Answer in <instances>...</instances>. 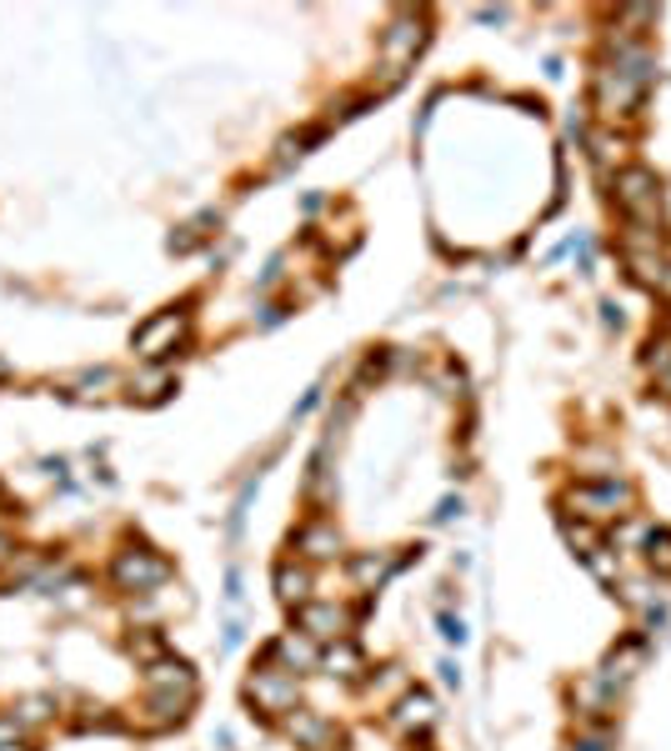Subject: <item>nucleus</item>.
I'll return each instance as SVG.
<instances>
[{
    "instance_id": "1",
    "label": "nucleus",
    "mask_w": 671,
    "mask_h": 751,
    "mask_svg": "<svg viewBox=\"0 0 671 751\" xmlns=\"http://www.w3.org/2000/svg\"><path fill=\"white\" fill-rule=\"evenodd\" d=\"M611 191H617V206H621V216L632 220V226H657V216H661V181H657V170H646V166L617 170Z\"/></svg>"
},
{
    "instance_id": "2",
    "label": "nucleus",
    "mask_w": 671,
    "mask_h": 751,
    "mask_svg": "<svg viewBox=\"0 0 671 751\" xmlns=\"http://www.w3.org/2000/svg\"><path fill=\"white\" fill-rule=\"evenodd\" d=\"M245 701L256 707L261 716H291L301 701V687L296 676L281 672V666H271V661H261L256 672H251V682H245Z\"/></svg>"
},
{
    "instance_id": "3",
    "label": "nucleus",
    "mask_w": 671,
    "mask_h": 751,
    "mask_svg": "<svg viewBox=\"0 0 671 751\" xmlns=\"http://www.w3.org/2000/svg\"><path fill=\"white\" fill-rule=\"evenodd\" d=\"M186 336H191V311L186 306H166V311H155L136 331V356L141 361H166L176 346H186Z\"/></svg>"
},
{
    "instance_id": "4",
    "label": "nucleus",
    "mask_w": 671,
    "mask_h": 751,
    "mask_svg": "<svg viewBox=\"0 0 671 751\" xmlns=\"http://www.w3.org/2000/svg\"><path fill=\"white\" fill-rule=\"evenodd\" d=\"M111 582H116L121 591H151V586L170 582V561L155 557L151 546H126V551H116V561H111Z\"/></svg>"
},
{
    "instance_id": "5",
    "label": "nucleus",
    "mask_w": 671,
    "mask_h": 751,
    "mask_svg": "<svg viewBox=\"0 0 671 751\" xmlns=\"http://www.w3.org/2000/svg\"><path fill=\"white\" fill-rule=\"evenodd\" d=\"M567 501L577 506V517H581V521L602 526V521L626 517V506H632L636 496H632V486H626V481H592V486H571Z\"/></svg>"
},
{
    "instance_id": "6",
    "label": "nucleus",
    "mask_w": 671,
    "mask_h": 751,
    "mask_svg": "<svg viewBox=\"0 0 671 751\" xmlns=\"http://www.w3.org/2000/svg\"><path fill=\"white\" fill-rule=\"evenodd\" d=\"M296 632L306 636V641L331 647V641H346L351 616L341 607H331V601H306V607H296Z\"/></svg>"
},
{
    "instance_id": "7",
    "label": "nucleus",
    "mask_w": 671,
    "mask_h": 751,
    "mask_svg": "<svg viewBox=\"0 0 671 751\" xmlns=\"http://www.w3.org/2000/svg\"><path fill=\"white\" fill-rule=\"evenodd\" d=\"M421 40H427V30H421V15H416V11H401L396 21L387 26V36H381V51H387V65L396 71V76H401V65L416 61Z\"/></svg>"
},
{
    "instance_id": "8",
    "label": "nucleus",
    "mask_w": 671,
    "mask_h": 751,
    "mask_svg": "<svg viewBox=\"0 0 671 751\" xmlns=\"http://www.w3.org/2000/svg\"><path fill=\"white\" fill-rule=\"evenodd\" d=\"M391 726H396L401 737H427L431 726H436V701H431V691L421 687H406L396 697V707H391Z\"/></svg>"
},
{
    "instance_id": "9",
    "label": "nucleus",
    "mask_w": 671,
    "mask_h": 751,
    "mask_svg": "<svg viewBox=\"0 0 671 751\" xmlns=\"http://www.w3.org/2000/svg\"><path fill=\"white\" fill-rule=\"evenodd\" d=\"M145 691H166V697H186V701H195V672H191V661H181V657H161V661H151L145 666Z\"/></svg>"
},
{
    "instance_id": "10",
    "label": "nucleus",
    "mask_w": 671,
    "mask_h": 751,
    "mask_svg": "<svg viewBox=\"0 0 671 751\" xmlns=\"http://www.w3.org/2000/svg\"><path fill=\"white\" fill-rule=\"evenodd\" d=\"M186 707H191L186 697H166V691H151V697H145L141 707H136V726H141V731H166V726L186 722Z\"/></svg>"
},
{
    "instance_id": "11",
    "label": "nucleus",
    "mask_w": 671,
    "mask_h": 751,
    "mask_svg": "<svg viewBox=\"0 0 671 751\" xmlns=\"http://www.w3.org/2000/svg\"><path fill=\"white\" fill-rule=\"evenodd\" d=\"M296 551L306 561H336L341 557V532H336L331 521H306L296 532Z\"/></svg>"
},
{
    "instance_id": "12",
    "label": "nucleus",
    "mask_w": 671,
    "mask_h": 751,
    "mask_svg": "<svg viewBox=\"0 0 671 751\" xmlns=\"http://www.w3.org/2000/svg\"><path fill=\"white\" fill-rule=\"evenodd\" d=\"M286 731H291L306 751H326L336 741V726L326 722V716H316V712H301V707L286 716Z\"/></svg>"
},
{
    "instance_id": "13",
    "label": "nucleus",
    "mask_w": 671,
    "mask_h": 751,
    "mask_svg": "<svg viewBox=\"0 0 671 751\" xmlns=\"http://www.w3.org/2000/svg\"><path fill=\"white\" fill-rule=\"evenodd\" d=\"M321 672H331V676H341V682H356V676L366 672V657H362V647H356V641H331V647L321 651Z\"/></svg>"
},
{
    "instance_id": "14",
    "label": "nucleus",
    "mask_w": 671,
    "mask_h": 751,
    "mask_svg": "<svg viewBox=\"0 0 671 751\" xmlns=\"http://www.w3.org/2000/svg\"><path fill=\"white\" fill-rule=\"evenodd\" d=\"M266 661H271V666H281V672H291V676H301L311 661H316V647H311L306 636H281V641H271Z\"/></svg>"
},
{
    "instance_id": "15",
    "label": "nucleus",
    "mask_w": 671,
    "mask_h": 751,
    "mask_svg": "<svg viewBox=\"0 0 671 751\" xmlns=\"http://www.w3.org/2000/svg\"><path fill=\"white\" fill-rule=\"evenodd\" d=\"M276 596H281L291 611L306 607L311 601V567H301V561H281V567H276Z\"/></svg>"
},
{
    "instance_id": "16",
    "label": "nucleus",
    "mask_w": 671,
    "mask_h": 751,
    "mask_svg": "<svg viewBox=\"0 0 671 751\" xmlns=\"http://www.w3.org/2000/svg\"><path fill=\"white\" fill-rule=\"evenodd\" d=\"M396 567H401V561L391 557V551H362V557L351 561V582L362 586V591H376V586L387 582Z\"/></svg>"
},
{
    "instance_id": "17",
    "label": "nucleus",
    "mask_w": 671,
    "mask_h": 751,
    "mask_svg": "<svg viewBox=\"0 0 671 751\" xmlns=\"http://www.w3.org/2000/svg\"><path fill=\"white\" fill-rule=\"evenodd\" d=\"M636 661H642V647H636V641H626L621 651H611L607 666H602V687H621V682H632Z\"/></svg>"
},
{
    "instance_id": "18",
    "label": "nucleus",
    "mask_w": 671,
    "mask_h": 751,
    "mask_svg": "<svg viewBox=\"0 0 671 751\" xmlns=\"http://www.w3.org/2000/svg\"><path fill=\"white\" fill-rule=\"evenodd\" d=\"M646 567L657 571V576H671V532L667 526L646 532Z\"/></svg>"
},
{
    "instance_id": "19",
    "label": "nucleus",
    "mask_w": 671,
    "mask_h": 751,
    "mask_svg": "<svg viewBox=\"0 0 671 751\" xmlns=\"http://www.w3.org/2000/svg\"><path fill=\"white\" fill-rule=\"evenodd\" d=\"M51 707H55V701L51 697H30V701H21V707H15V722H21V726H40V722H51Z\"/></svg>"
},
{
    "instance_id": "20",
    "label": "nucleus",
    "mask_w": 671,
    "mask_h": 751,
    "mask_svg": "<svg viewBox=\"0 0 671 751\" xmlns=\"http://www.w3.org/2000/svg\"><path fill=\"white\" fill-rule=\"evenodd\" d=\"M130 651H136V657H141L145 666H151V661L166 657V641H161L155 632H141V636H130Z\"/></svg>"
},
{
    "instance_id": "21",
    "label": "nucleus",
    "mask_w": 671,
    "mask_h": 751,
    "mask_svg": "<svg viewBox=\"0 0 671 751\" xmlns=\"http://www.w3.org/2000/svg\"><path fill=\"white\" fill-rule=\"evenodd\" d=\"M571 751H611V737L607 731H581V737L571 741Z\"/></svg>"
},
{
    "instance_id": "22",
    "label": "nucleus",
    "mask_w": 671,
    "mask_h": 751,
    "mask_svg": "<svg viewBox=\"0 0 671 751\" xmlns=\"http://www.w3.org/2000/svg\"><path fill=\"white\" fill-rule=\"evenodd\" d=\"M387 687H406V672L401 666H381V676H371V691H387Z\"/></svg>"
},
{
    "instance_id": "23",
    "label": "nucleus",
    "mask_w": 671,
    "mask_h": 751,
    "mask_svg": "<svg viewBox=\"0 0 671 751\" xmlns=\"http://www.w3.org/2000/svg\"><path fill=\"white\" fill-rule=\"evenodd\" d=\"M441 636H446V641H456V647H461V641H466V626L456 622V616H441Z\"/></svg>"
},
{
    "instance_id": "24",
    "label": "nucleus",
    "mask_w": 671,
    "mask_h": 751,
    "mask_svg": "<svg viewBox=\"0 0 671 751\" xmlns=\"http://www.w3.org/2000/svg\"><path fill=\"white\" fill-rule=\"evenodd\" d=\"M441 676H446V687H461V672H456V661H446V666H441Z\"/></svg>"
},
{
    "instance_id": "25",
    "label": "nucleus",
    "mask_w": 671,
    "mask_h": 751,
    "mask_svg": "<svg viewBox=\"0 0 671 751\" xmlns=\"http://www.w3.org/2000/svg\"><path fill=\"white\" fill-rule=\"evenodd\" d=\"M456 511H461V501H441V511H436V521H452Z\"/></svg>"
},
{
    "instance_id": "26",
    "label": "nucleus",
    "mask_w": 671,
    "mask_h": 751,
    "mask_svg": "<svg viewBox=\"0 0 671 751\" xmlns=\"http://www.w3.org/2000/svg\"><path fill=\"white\" fill-rule=\"evenodd\" d=\"M0 381H11V361L5 356H0Z\"/></svg>"
},
{
    "instance_id": "27",
    "label": "nucleus",
    "mask_w": 671,
    "mask_h": 751,
    "mask_svg": "<svg viewBox=\"0 0 671 751\" xmlns=\"http://www.w3.org/2000/svg\"><path fill=\"white\" fill-rule=\"evenodd\" d=\"M0 751H30V747H26V741H11V747H0Z\"/></svg>"
},
{
    "instance_id": "28",
    "label": "nucleus",
    "mask_w": 671,
    "mask_h": 751,
    "mask_svg": "<svg viewBox=\"0 0 671 751\" xmlns=\"http://www.w3.org/2000/svg\"><path fill=\"white\" fill-rule=\"evenodd\" d=\"M661 386H667V396H671V371H667V376H661Z\"/></svg>"
}]
</instances>
